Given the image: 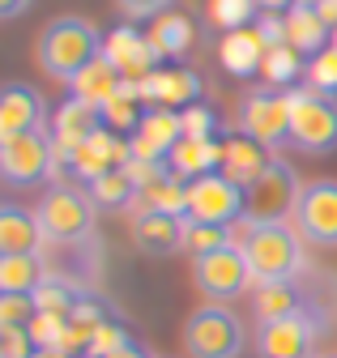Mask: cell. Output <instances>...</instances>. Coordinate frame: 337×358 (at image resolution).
Wrapping results in <instances>:
<instances>
[{
    "label": "cell",
    "mask_w": 337,
    "mask_h": 358,
    "mask_svg": "<svg viewBox=\"0 0 337 358\" xmlns=\"http://www.w3.org/2000/svg\"><path fill=\"white\" fill-rule=\"evenodd\" d=\"M299 192H303V184H299V175H294V166L273 154L265 175L248 188V217H257V222H286V217H294Z\"/></svg>",
    "instance_id": "obj_8"
},
{
    "label": "cell",
    "mask_w": 337,
    "mask_h": 358,
    "mask_svg": "<svg viewBox=\"0 0 337 358\" xmlns=\"http://www.w3.org/2000/svg\"><path fill=\"white\" fill-rule=\"evenodd\" d=\"M286 26H290V48L294 52H324L329 48V38H333V26L312 9V5H294L290 9V17H286Z\"/></svg>",
    "instance_id": "obj_22"
},
{
    "label": "cell",
    "mask_w": 337,
    "mask_h": 358,
    "mask_svg": "<svg viewBox=\"0 0 337 358\" xmlns=\"http://www.w3.org/2000/svg\"><path fill=\"white\" fill-rule=\"evenodd\" d=\"M166 162H171L180 179H196V175H209L214 166H222V145L201 141V137H180L175 150L166 154Z\"/></svg>",
    "instance_id": "obj_21"
},
{
    "label": "cell",
    "mask_w": 337,
    "mask_h": 358,
    "mask_svg": "<svg viewBox=\"0 0 337 358\" xmlns=\"http://www.w3.org/2000/svg\"><path fill=\"white\" fill-rule=\"evenodd\" d=\"M192 278H196V290L209 299V303H231L239 299L243 290H252V268H248V256L243 248H218V252H205V256H192Z\"/></svg>",
    "instance_id": "obj_7"
},
{
    "label": "cell",
    "mask_w": 337,
    "mask_h": 358,
    "mask_svg": "<svg viewBox=\"0 0 337 358\" xmlns=\"http://www.w3.org/2000/svg\"><path fill=\"white\" fill-rule=\"evenodd\" d=\"M56 166V141H48V132H22V137L0 141V175L9 184H38Z\"/></svg>",
    "instance_id": "obj_11"
},
{
    "label": "cell",
    "mask_w": 337,
    "mask_h": 358,
    "mask_svg": "<svg viewBox=\"0 0 337 358\" xmlns=\"http://www.w3.org/2000/svg\"><path fill=\"white\" fill-rule=\"evenodd\" d=\"M145 94L162 99V103H175V99H196V77L192 73H150L141 81Z\"/></svg>",
    "instance_id": "obj_27"
},
{
    "label": "cell",
    "mask_w": 337,
    "mask_h": 358,
    "mask_svg": "<svg viewBox=\"0 0 337 358\" xmlns=\"http://www.w3.org/2000/svg\"><path fill=\"white\" fill-rule=\"evenodd\" d=\"M124 77H150V64H154V56H158V48L150 38H141L137 30H115L111 38H107V52H103Z\"/></svg>",
    "instance_id": "obj_18"
},
{
    "label": "cell",
    "mask_w": 337,
    "mask_h": 358,
    "mask_svg": "<svg viewBox=\"0 0 337 358\" xmlns=\"http://www.w3.org/2000/svg\"><path fill=\"white\" fill-rule=\"evenodd\" d=\"M99 115H103L99 107H90L86 99L73 94V99L60 107V115H56V158L69 154V162H73V154L99 132Z\"/></svg>",
    "instance_id": "obj_15"
},
{
    "label": "cell",
    "mask_w": 337,
    "mask_h": 358,
    "mask_svg": "<svg viewBox=\"0 0 337 358\" xmlns=\"http://www.w3.org/2000/svg\"><path fill=\"white\" fill-rule=\"evenodd\" d=\"M294 115H290V145L303 154H333L337 150V99L303 85L290 90Z\"/></svg>",
    "instance_id": "obj_6"
},
{
    "label": "cell",
    "mask_w": 337,
    "mask_h": 358,
    "mask_svg": "<svg viewBox=\"0 0 337 358\" xmlns=\"http://www.w3.org/2000/svg\"><path fill=\"white\" fill-rule=\"evenodd\" d=\"M154 22H158V26H154L150 43L158 48V56H175V52H184V48H188L192 30H188V22H184V17H154Z\"/></svg>",
    "instance_id": "obj_29"
},
{
    "label": "cell",
    "mask_w": 337,
    "mask_h": 358,
    "mask_svg": "<svg viewBox=\"0 0 337 358\" xmlns=\"http://www.w3.org/2000/svg\"><path fill=\"white\" fill-rule=\"evenodd\" d=\"M231 243L243 248L252 282L269 286V282H294L308 268V239L294 231V222H257V217H239V227H231Z\"/></svg>",
    "instance_id": "obj_1"
},
{
    "label": "cell",
    "mask_w": 337,
    "mask_h": 358,
    "mask_svg": "<svg viewBox=\"0 0 337 358\" xmlns=\"http://www.w3.org/2000/svg\"><path fill=\"white\" fill-rule=\"evenodd\" d=\"M269 158H273V154H269L261 141H252V137H243V132H239V137H231V141L222 145V175L235 179V184L248 192V188L265 175Z\"/></svg>",
    "instance_id": "obj_16"
},
{
    "label": "cell",
    "mask_w": 337,
    "mask_h": 358,
    "mask_svg": "<svg viewBox=\"0 0 337 358\" xmlns=\"http://www.w3.org/2000/svg\"><path fill=\"white\" fill-rule=\"evenodd\" d=\"M107 358H150V354H145L137 341H129V345H120V350H115V354H107Z\"/></svg>",
    "instance_id": "obj_41"
},
{
    "label": "cell",
    "mask_w": 337,
    "mask_h": 358,
    "mask_svg": "<svg viewBox=\"0 0 337 358\" xmlns=\"http://www.w3.org/2000/svg\"><path fill=\"white\" fill-rule=\"evenodd\" d=\"M43 286L38 256H0V294H34Z\"/></svg>",
    "instance_id": "obj_25"
},
{
    "label": "cell",
    "mask_w": 337,
    "mask_h": 358,
    "mask_svg": "<svg viewBox=\"0 0 337 358\" xmlns=\"http://www.w3.org/2000/svg\"><path fill=\"white\" fill-rule=\"evenodd\" d=\"M90 201L99 209H129L137 201V179L129 166H115V171H103L99 179H90Z\"/></svg>",
    "instance_id": "obj_24"
},
{
    "label": "cell",
    "mask_w": 337,
    "mask_h": 358,
    "mask_svg": "<svg viewBox=\"0 0 337 358\" xmlns=\"http://www.w3.org/2000/svg\"><path fill=\"white\" fill-rule=\"evenodd\" d=\"M333 48H337V26H333Z\"/></svg>",
    "instance_id": "obj_43"
},
{
    "label": "cell",
    "mask_w": 337,
    "mask_h": 358,
    "mask_svg": "<svg viewBox=\"0 0 337 358\" xmlns=\"http://www.w3.org/2000/svg\"><path fill=\"white\" fill-rule=\"evenodd\" d=\"M265 56H269V48H265V38L257 34V30H231L227 38H222V64H227V73H239V77H252L257 69H265Z\"/></svg>",
    "instance_id": "obj_20"
},
{
    "label": "cell",
    "mask_w": 337,
    "mask_h": 358,
    "mask_svg": "<svg viewBox=\"0 0 337 358\" xmlns=\"http://www.w3.org/2000/svg\"><path fill=\"white\" fill-rule=\"evenodd\" d=\"M312 9H316L329 26H337V0H320V5H312Z\"/></svg>",
    "instance_id": "obj_40"
},
{
    "label": "cell",
    "mask_w": 337,
    "mask_h": 358,
    "mask_svg": "<svg viewBox=\"0 0 337 358\" xmlns=\"http://www.w3.org/2000/svg\"><path fill=\"white\" fill-rule=\"evenodd\" d=\"M30 5H34V0H0V17H5V22H13V17H22Z\"/></svg>",
    "instance_id": "obj_38"
},
{
    "label": "cell",
    "mask_w": 337,
    "mask_h": 358,
    "mask_svg": "<svg viewBox=\"0 0 337 358\" xmlns=\"http://www.w3.org/2000/svg\"><path fill=\"white\" fill-rule=\"evenodd\" d=\"M243 213H248V192L235 184V179H227L222 171H209V175L188 179V217L235 227Z\"/></svg>",
    "instance_id": "obj_9"
},
{
    "label": "cell",
    "mask_w": 337,
    "mask_h": 358,
    "mask_svg": "<svg viewBox=\"0 0 337 358\" xmlns=\"http://www.w3.org/2000/svg\"><path fill=\"white\" fill-rule=\"evenodd\" d=\"M294 231L316 248H337V179H312L294 205Z\"/></svg>",
    "instance_id": "obj_10"
},
{
    "label": "cell",
    "mask_w": 337,
    "mask_h": 358,
    "mask_svg": "<svg viewBox=\"0 0 337 358\" xmlns=\"http://www.w3.org/2000/svg\"><path fill=\"white\" fill-rule=\"evenodd\" d=\"M175 0H115V9L129 22H145V17H162Z\"/></svg>",
    "instance_id": "obj_36"
},
{
    "label": "cell",
    "mask_w": 337,
    "mask_h": 358,
    "mask_svg": "<svg viewBox=\"0 0 337 358\" xmlns=\"http://www.w3.org/2000/svg\"><path fill=\"white\" fill-rule=\"evenodd\" d=\"M103 120H111L115 128H129V124H141L137 120V103H133V85H124L120 94L103 107Z\"/></svg>",
    "instance_id": "obj_35"
},
{
    "label": "cell",
    "mask_w": 337,
    "mask_h": 358,
    "mask_svg": "<svg viewBox=\"0 0 337 358\" xmlns=\"http://www.w3.org/2000/svg\"><path fill=\"white\" fill-rule=\"evenodd\" d=\"M124 85H129V77H124V73H120L107 56H99L86 73H81V77L73 81V94H77V99H86L90 107H99V111H103V107L120 94Z\"/></svg>",
    "instance_id": "obj_19"
},
{
    "label": "cell",
    "mask_w": 337,
    "mask_h": 358,
    "mask_svg": "<svg viewBox=\"0 0 337 358\" xmlns=\"http://www.w3.org/2000/svg\"><path fill=\"white\" fill-rule=\"evenodd\" d=\"M218 248H231V227L184 217V252L188 256H205V252H218Z\"/></svg>",
    "instance_id": "obj_26"
},
{
    "label": "cell",
    "mask_w": 337,
    "mask_h": 358,
    "mask_svg": "<svg viewBox=\"0 0 337 358\" xmlns=\"http://www.w3.org/2000/svg\"><path fill=\"white\" fill-rule=\"evenodd\" d=\"M103 52H107L103 34L86 17H56V22L43 26V34H38V43H34L38 69H43L52 81H60V85H73Z\"/></svg>",
    "instance_id": "obj_2"
},
{
    "label": "cell",
    "mask_w": 337,
    "mask_h": 358,
    "mask_svg": "<svg viewBox=\"0 0 337 358\" xmlns=\"http://www.w3.org/2000/svg\"><path fill=\"white\" fill-rule=\"evenodd\" d=\"M94 201L90 192H77V188H48L43 201H38V227H43V239L52 243H64V248H77V243H90L94 239Z\"/></svg>",
    "instance_id": "obj_3"
},
{
    "label": "cell",
    "mask_w": 337,
    "mask_h": 358,
    "mask_svg": "<svg viewBox=\"0 0 337 358\" xmlns=\"http://www.w3.org/2000/svg\"><path fill=\"white\" fill-rule=\"evenodd\" d=\"M133 239L150 256H171L175 248H184V217H175V213H137L133 217Z\"/></svg>",
    "instance_id": "obj_17"
},
{
    "label": "cell",
    "mask_w": 337,
    "mask_h": 358,
    "mask_svg": "<svg viewBox=\"0 0 337 358\" xmlns=\"http://www.w3.org/2000/svg\"><path fill=\"white\" fill-rule=\"evenodd\" d=\"M265 73H269L273 85H286L294 73H299V52H294L290 43H286V48H269V56H265Z\"/></svg>",
    "instance_id": "obj_32"
},
{
    "label": "cell",
    "mask_w": 337,
    "mask_h": 358,
    "mask_svg": "<svg viewBox=\"0 0 337 358\" xmlns=\"http://www.w3.org/2000/svg\"><path fill=\"white\" fill-rule=\"evenodd\" d=\"M77 299H81V294H73V286H69L64 278H43V286L34 290L38 311H52V316H73Z\"/></svg>",
    "instance_id": "obj_28"
},
{
    "label": "cell",
    "mask_w": 337,
    "mask_h": 358,
    "mask_svg": "<svg viewBox=\"0 0 337 358\" xmlns=\"http://www.w3.org/2000/svg\"><path fill=\"white\" fill-rule=\"evenodd\" d=\"M38 316L34 294H0V329H26Z\"/></svg>",
    "instance_id": "obj_30"
},
{
    "label": "cell",
    "mask_w": 337,
    "mask_h": 358,
    "mask_svg": "<svg viewBox=\"0 0 337 358\" xmlns=\"http://www.w3.org/2000/svg\"><path fill=\"white\" fill-rule=\"evenodd\" d=\"M243 324L227 303H201L184 320V354L188 358H239L243 354Z\"/></svg>",
    "instance_id": "obj_4"
},
{
    "label": "cell",
    "mask_w": 337,
    "mask_h": 358,
    "mask_svg": "<svg viewBox=\"0 0 337 358\" xmlns=\"http://www.w3.org/2000/svg\"><path fill=\"white\" fill-rule=\"evenodd\" d=\"M308 81H312V90H320V94H337V48L333 43L308 60Z\"/></svg>",
    "instance_id": "obj_31"
},
{
    "label": "cell",
    "mask_w": 337,
    "mask_h": 358,
    "mask_svg": "<svg viewBox=\"0 0 337 358\" xmlns=\"http://www.w3.org/2000/svg\"><path fill=\"white\" fill-rule=\"evenodd\" d=\"M320 337V324L299 311L286 320H265L257 333V354L261 358H312V345Z\"/></svg>",
    "instance_id": "obj_12"
},
{
    "label": "cell",
    "mask_w": 337,
    "mask_h": 358,
    "mask_svg": "<svg viewBox=\"0 0 337 358\" xmlns=\"http://www.w3.org/2000/svg\"><path fill=\"white\" fill-rule=\"evenodd\" d=\"M120 345H129V333H124L120 324H99L94 329V337H90V350H86V358H107V354H115Z\"/></svg>",
    "instance_id": "obj_34"
},
{
    "label": "cell",
    "mask_w": 337,
    "mask_h": 358,
    "mask_svg": "<svg viewBox=\"0 0 337 358\" xmlns=\"http://www.w3.org/2000/svg\"><path fill=\"white\" fill-rule=\"evenodd\" d=\"M294 5H303V0H257V9H265V13H290Z\"/></svg>",
    "instance_id": "obj_39"
},
{
    "label": "cell",
    "mask_w": 337,
    "mask_h": 358,
    "mask_svg": "<svg viewBox=\"0 0 337 358\" xmlns=\"http://www.w3.org/2000/svg\"><path fill=\"white\" fill-rule=\"evenodd\" d=\"M184 137L214 141V111H209V107H192V111L184 115Z\"/></svg>",
    "instance_id": "obj_37"
},
{
    "label": "cell",
    "mask_w": 337,
    "mask_h": 358,
    "mask_svg": "<svg viewBox=\"0 0 337 358\" xmlns=\"http://www.w3.org/2000/svg\"><path fill=\"white\" fill-rule=\"evenodd\" d=\"M290 115H294V99L290 90H273V85H257L243 94L239 107V132L252 141H261L269 154H278L282 145H290Z\"/></svg>",
    "instance_id": "obj_5"
},
{
    "label": "cell",
    "mask_w": 337,
    "mask_h": 358,
    "mask_svg": "<svg viewBox=\"0 0 337 358\" xmlns=\"http://www.w3.org/2000/svg\"><path fill=\"white\" fill-rule=\"evenodd\" d=\"M252 9H257V0H214V22L227 30H243Z\"/></svg>",
    "instance_id": "obj_33"
},
{
    "label": "cell",
    "mask_w": 337,
    "mask_h": 358,
    "mask_svg": "<svg viewBox=\"0 0 337 358\" xmlns=\"http://www.w3.org/2000/svg\"><path fill=\"white\" fill-rule=\"evenodd\" d=\"M252 307H257V320H286V316H299L303 307V294L294 290V282H269V286H257L252 294Z\"/></svg>",
    "instance_id": "obj_23"
},
{
    "label": "cell",
    "mask_w": 337,
    "mask_h": 358,
    "mask_svg": "<svg viewBox=\"0 0 337 358\" xmlns=\"http://www.w3.org/2000/svg\"><path fill=\"white\" fill-rule=\"evenodd\" d=\"M43 120H48L43 94H34L30 85L13 81L5 94H0V141L22 137V132H43Z\"/></svg>",
    "instance_id": "obj_13"
},
{
    "label": "cell",
    "mask_w": 337,
    "mask_h": 358,
    "mask_svg": "<svg viewBox=\"0 0 337 358\" xmlns=\"http://www.w3.org/2000/svg\"><path fill=\"white\" fill-rule=\"evenodd\" d=\"M34 358H69L64 350H34Z\"/></svg>",
    "instance_id": "obj_42"
},
{
    "label": "cell",
    "mask_w": 337,
    "mask_h": 358,
    "mask_svg": "<svg viewBox=\"0 0 337 358\" xmlns=\"http://www.w3.org/2000/svg\"><path fill=\"white\" fill-rule=\"evenodd\" d=\"M38 243H43L38 213L22 209L17 201L0 205V256H38Z\"/></svg>",
    "instance_id": "obj_14"
}]
</instances>
